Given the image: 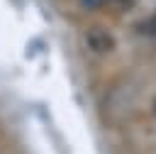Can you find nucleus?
<instances>
[{
	"label": "nucleus",
	"instance_id": "obj_1",
	"mask_svg": "<svg viewBox=\"0 0 156 154\" xmlns=\"http://www.w3.org/2000/svg\"><path fill=\"white\" fill-rule=\"evenodd\" d=\"M85 44L90 51L95 54H110L115 49V37L105 29V27H90L85 32Z\"/></svg>",
	"mask_w": 156,
	"mask_h": 154
},
{
	"label": "nucleus",
	"instance_id": "obj_2",
	"mask_svg": "<svg viewBox=\"0 0 156 154\" xmlns=\"http://www.w3.org/2000/svg\"><path fill=\"white\" fill-rule=\"evenodd\" d=\"M83 10H98V7H105L110 0H78Z\"/></svg>",
	"mask_w": 156,
	"mask_h": 154
},
{
	"label": "nucleus",
	"instance_id": "obj_3",
	"mask_svg": "<svg viewBox=\"0 0 156 154\" xmlns=\"http://www.w3.org/2000/svg\"><path fill=\"white\" fill-rule=\"evenodd\" d=\"M144 29H146V32H149L151 37H156V15H154V17H151V20H149V22L144 24Z\"/></svg>",
	"mask_w": 156,
	"mask_h": 154
},
{
	"label": "nucleus",
	"instance_id": "obj_4",
	"mask_svg": "<svg viewBox=\"0 0 156 154\" xmlns=\"http://www.w3.org/2000/svg\"><path fill=\"white\" fill-rule=\"evenodd\" d=\"M154 112H156V103H154Z\"/></svg>",
	"mask_w": 156,
	"mask_h": 154
}]
</instances>
